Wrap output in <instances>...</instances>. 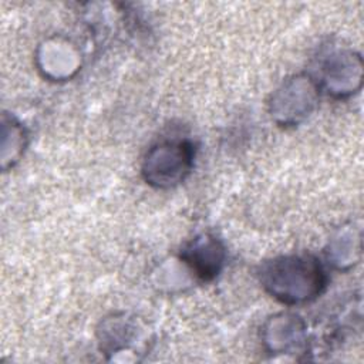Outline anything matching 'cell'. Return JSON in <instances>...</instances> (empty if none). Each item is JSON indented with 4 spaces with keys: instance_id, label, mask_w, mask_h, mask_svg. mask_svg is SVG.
Instances as JSON below:
<instances>
[{
    "instance_id": "6da1fadb",
    "label": "cell",
    "mask_w": 364,
    "mask_h": 364,
    "mask_svg": "<svg viewBox=\"0 0 364 364\" xmlns=\"http://www.w3.org/2000/svg\"><path fill=\"white\" fill-rule=\"evenodd\" d=\"M259 282L276 300L301 304L314 300L326 287L327 277L321 263L311 255H287L264 262Z\"/></svg>"
},
{
    "instance_id": "7a4b0ae2",
    "label": "cell",
    "mask_w": 364,
    "mask_h": 364,
    "mask_svg": "<svg viewBox=\"0 0 364 364\" xmlns=\"http://www.w3.org/2000/svg\"><path fill=\"white\" fill-rule=\"evenodd\" d=\"M193 156L195 151L189 141H164L146 152L142 176L155 188H173L189 175Z\"/></svg>"
},
{
    "instance_id": "3957f363",
    "label": "cell",
    "mask_w": 364,
    "mask_h": 364,
    "mask_svg": "<svg viewBox=\"0 0 364 364\" xmlns=\"http://www.w3.org/2000/svg\"><path fill=\"white\" fill-rule=\"evenodd\" d=\"M318 88V82L306 74L287 78L272 95V118L283 127L297 125L316 108Z\"/></svg>"
},
{
    "instance_id": "277c9868",
    "label": "cell",
    "mask_w": 364,
    "mask_h": 364,
    "mask_svg": "<svg viewBox=\"0 0 364 364\" xmlns=\"http://www.w3.org/2000/svg\"><path fill=\"white\" fill-rule=\"evenodd\" d=\"M321 82L334 97H347L361 87V57L353 51L337 50L321 63Z\"/></svg>"
},
{
    "instance_id": "5b68a950",
    "label": "cell",
    "mask_w": 364,
    "mask_h": 364,
    "mask_svg": "<svg viewBox=\"0 0 364 364\" xmlns=\"http://www.w3.org/2000/svg\"><path fill=\"white\" fill-rule=\"evenodd\" d=\"M263 343L270 354H297L307 350L304 321L290 313L270 317L263 328Z\"/></svg>"
},
{
    "instance_id": "8992f818",
    "label": "cell",
    "mask_w": 364,
    "mask_h": 364,
    "mask_svg": "<svg viewBox=\"0 0 364 364\" xmlns=\"http://www.w3.org/2000/svg\"><path fill=\"white\" fill-rule=\"evenodd\" d=\"M182 260L202 280H210L225 263V247L212 235L203 233L192 239L181 252Z\"/></svg>"
},
{
    "instance_id": "52a82bcc",
    "label": "cell",
    "mask_w": 364,
    "mask_h": 364,
    "mask_svg": "<svg viewBox=\"0 0 364 364\" xmlns=\"http://www.w3.org/2000/svg\"><path fill=\"white\" fill-rule=\"evenodd\" d=\"M74 50L75 48H73L65 41H47L37 55L38 67L43 71V74L55 81L73 77L80 67V55H65L73 53Z\"/></svg>"
}]
</instances>
